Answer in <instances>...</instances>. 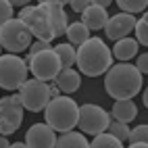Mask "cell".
Listing matches in <instances>:
<instances>
[{"label":"cell","instance_id":"4316f807","mask_svg":"<svg viewBox=\"0 0 148 148\" xmlns=\"http://www.w3.org/2000/svg\"><path fill=\"white\" fill-rule=\"evenodd\" d=\"M48 48H52L48 42H38V40H36V42H32V46L27 48V50H29V52H27V56H34V54L42 52V50H48Z\"/></svg>","mask_w":148,"mask_h":148},{"label":"cell","instance_id":"f1b7e54d","mask_svg":"<svg viewBox=\"0 0 148 148\" xmlns=\"http://www.w3.org/2000/svg\"><path fill=\"white\" fill-rule=\"evenodd\" d=\"M69 6H71L75 13H79V15H82L86 8L90 6V0H71V2H69Z\"/></svg>","mask_w":148,"mask_h":148},{"label":"cell","instance_id":"7a4b0ae2","mask_svg":"<svg viewBox=\"0 0 148 148\" xmlns=\"http://www.w3.org/2000/svg\"><path fill=\"white\" fill-rule=\"evenodd\" d=\"M142 88L144 77L132 63H117L104 73V90L115 100H132Z\"/></svg>","mask_w":148,"mask_h":148},{"label":"cell","instance_id":"f546056e","mask_svg":"<svg viewBox=\"0 0 148 148\" xmlns=\"http://www.w3.org/2000/svg\"><path fill=\"white\" fill-rule=\"evenodd\" d=\"M48 90H50V98H56V96H61L58 88H56V86H52V84H48Z\"/></svg>","mask_w":148,"mask_h":148},{"label":"cell","instance_id":"7402d4cb","mask_svg":"<svg viewBox=\"0 0 148 148\" xmlns=\"http://www.w3.org/2000/svg\"><path fill=\"white\" fill-rule=\"evenodd\" d=\"M136 38L134 40L138 42V46H146L148 44V15L142 13V17L138 19V23H136Z\"/></svg>","mask_w":148,"mask_h":148},{"label":"cell","instance_id":"277c9868","mask_svg":"<svg viewBox=\"0 0 148 148\" xmlns=\"http://www.w3.org/2000/svg\"><path fill=\"white\" fill-rule=\"evenodd\" d=\"M17 19L29 29L32 38H36L38 42H48V44H50L54 40L50 17H48L46 8L42 4H27V6H23L21 11H19Z\"/></svg>","mask_w":148,"mask_h":148},{"label":"cell","instance_id":"d4e9b609","mask_svg":"<svg viewBox=\"0 0 148 148\" xmlns=\"http://www.w3.org/2000/svg\"><path fill=\"white\" fill-rule=\"evenodd\" d=\"M148 140V125H136L134 130H130V136H127V142L130 144H146Z\"/></svg>","mask_w":148,"mask_h":148},{"label":"cell","instance_id":"3957f363","mask_svg":"<svg viewBox=\"0 0 148 148\" xmlns=\"http://www.w3.org/2000/svg\"><path fill=\"white\" fill-rule=\"evenodd\" d=\"M46 125L56 134H67L77 127V117H79V104L69 96H56L44 108Z\"/></svg>","mask_w":148,"mask_h":148},{"label":"cell","instance_id":"44dd1931","mask_svg":"<svg viewBox=\"0 0 148 148\" xmlns=\"http://www.w3.org/2000/svg\"><path fill=\"white\" fill-rule=\"evenodd\" d=\"M90 148H125L123 142H119L117 138L108 136L106 132L100 136H94V140L90 142Z\"/></svg>","mask_w":148,"mask_h":148},{"label":"cell","instance_id":"836d02e7","mask_svg":"<svg viewBox=\"0 0 148 148\" xmlns=\"http://www.w3.org/2000/svg\"><path fill=\"white\" fill-rule=\"evenodd\" d=\"M142 102H144V104H148V92H144V94H142Z\"/></svg>","mask_w":148,"mask_h":148},{"label":"cell","instance_id":"8992f818","mask_svg":"<svg viewBox=\"0 0 148 148\" xmlns=\"http://www.w3.org/2000/svg\"><path fill=\"white\" fill-rule=\"evenodd\" d=\"M27 65L17 54H0V88L8 92L21 90L27 82Z\"/></svg>","mask_w":148,"mask_h":148},{"label":"cell","instance_id":"30bf717a","mask_svg":"<svg viewBox=\"0 0 148 148\" xmlns=\"http://www.w3.org/2000/svg\"><path fill=\"white\" fill-rule=\"evenodd\" d=\"M23 123V106L19 100V94L15 96H0V136L15 134Z\"/></svg>","mask_w":148,"mask_h":148},{"label":"cell","instance_id":"5b68a950","mask_svg":"<svg viewBox=\"0 0 148 148\" xmlns=\"http://www.w3.org/2000/svg\"><path fill=\"white\" fill-rule=\"evenodd\" d=\"M32 42H34V38L29 34V29L17 17H13L4 25H0V46L4 50H8V54L19 56V52L27 50L32 46Z\"/></svg>","mask_w":148,"mask_h":148},{"label":"cell","instance_id":"e575fe53","mask_svg":"<svg viewBox=\"0 0 148 148\" xmlns=\"http://www.w3.org/2000/svg\"><path fill=\"white\" fill-rule=\"evenodd\" d=\"M0 52H2V46H0Z\"/></svg>","mask_w":148,"mask_h":148},{"label":"cell","instance_id":"9c48e42d","mask_svg":"<svg viewBox=\"0 0 148 148\" xmlns=\"http://www.w3.org/2000/svg\"><path fill=\"white\" fill-rule=\"evenodd\" d=\"M19 100H21V106L25 111H32V113L44 111L46 104L52 100L48 84L38 82V79H27L19 90Z\"/></svg>","mask_w":148,"mask_h":148},{"label":"cell","instance_id":"d6986e66","mask_svg":"<svg viewBox=\"0 0 148 148\" xmlns=\"http://www.w3.org/2000/svg\"><path fill=\"white\" fill-rule=\"evenodd\" d=\"M54 148H90V142L79 132H67L61 138H56Z\"/></svg>","mask_w":148,"mask_h":148},{"label":"cell","instance_id":"484cf974","mask_svg":"<svg viewBox=\"0 0 148 148\" xmlns=\"http://www.w3.org/2000/svg\"><path fill=\"white\" fill-rule=\"evenodd\" d=\"M13 17H15V8L11 6V2L8 0H0V25L11 21Z\"/></svg>","mask_w":148,"mask_h":148},{"label":"cell","instance_id":"cb8c5ba5","mask_svg":"<svg viewBox=\"0 0 148 148\" xmlns=\"http://www.w3.org/2000/svg\"><path fill=\"white\" fill-rule=\"evenodd\" d=\"M106 134L113 136V138H117L119 142H127L130 127H127L125 123H119V121H113V119H111V123H108V127H106Z\"/></svg>","mask_w":148,"mask_h":148},{"label":"cell","instance_id":"8fae6325","mask_svg":"<svg viewBox=\"0 0 148 148\" xmlns=\"http://www.w3.org/2000/svg\"><path fill=\"white\" fill-rule=\"evenodd\" d=\"M138 23L136 15H125V13H117L113 17H108V21L104 25V34L108 40L119 42L123 38H130V34L134 32V27Z\"/></svg>","mask_w":148,"mask_h":148},{"label":"cell","instance_id":"5bb4252c","mask_svg":"<svg viewBox=\"0 0 148 148\" xmlns=\"http://www.w3.org/2000/svg\"><path fill=\"white\" fill-rule=\"evenodd\" d=\"M106 21H108L106 8L98 6L96 2H90V6L82 13V23L86 25L88 32H98V29H104Z\"/></svg>","mask_w":148,"mask_h":148},{"label":"cell","instance_id":"52a82bcc","mask_svg":"<svg viewBox=\"0 0 148 148\" xmlns=\"http://www.w3.org/2000/svg\"><path fill=\"white\" fill-rule=\"evenodd\" d=\"M23 61H25V65H27V71L34 73V79L44 82V84L54 82L56 75L61 73V69H63L52 48L42 50V52L34 54V56H25Z\"/></svg>","mask_w":148,"mask_h":148},{"label":"cell","instance_id":"9a60e30c","mask_svg":"<svg viewBox=\"0 0 148 148\" xmlns=\"http://www.w3.org/2000/svg\"><path fill=\"white\" fill-rule=\"evenodd\" d=\"M54 86L58 88V92H65V94H73L79 90L82 86V75L75 71V69H61V73L56 75Z\"/></svg>","mask_w":148,"mask_h":148},{"label":"cell","instance_id":"e0dca14e","mask_svg":"<svg viewBox=\"0 0 148 148\" xmlns=\"http://www.w3.org/2000/svg\"><path fill=\"white\" fill-rule=\"evenodd\" d=\"M138 48L140 46H138V42L134 40V38H123V40L115 42V46L111 48V54L117 58V61L127 63V61H132V58H136Z\"/></svg>","mask_w":148,"mask_h":148},{"label":"cell","instance_id":"ffe728a7","mask_svg":"<svg viewBox=\"0 0 148 148\" xmlns=\"http://www.w3.org/2000/svg\"><path fill=\"white\" fill-rule=\"evenodd\" d=\"M54 54H56V58H58V63H61V67L63 69H73V65H75V48L71 46V44H56L54 48Z\"/></svg>","mask_w":148,"mask_h":148},{"label":"cell","instance_id":"603a6c76","mask_svg":"<svg viewBox=\"0 0 148 148\" xmlns=\"http://www.w3.org/2000/svg\"><path fill=\"white\" fill-rule=\"evenodd\" d=\"M117 6H119L125 15H134V13H144L148 2L146 0H119Z\"/></svg>","mask_w":148,"mask_h":148},{"label":"cell","instance_id":"4dcf8cb0","mask_svg":"<svg viewBox=\"0 0 148 148\" xmlns=\"http://www.w3.org/2000/svg\"><path fill=\"white\" fill-rule=\"evenodd\" d=\"M8 146H11V142H8L4 136H0V148H8Z\"/></svg>","mask_w":148,"mask_h":148},{"label":"cell","instance_id":"1f68e13d","mask_svg":"<svg viewBox=\"0 0 148 148\" xmlns=\"http://www.w3.org/2000/svg\"><path fill=\"white\" fill-rule=\"evenodd\" d=\"M8 148H27V146H25V142H15V144H11Z\"/></svg>","mask_w":148,"mask_h":148},{"label":"cell","instance_id":"ac0fdd59","mask_svg":"<svg viewBox=\"0 0 148 148\" xmlns=\"http://www.w3.org/2000/svg\"><path fill=\"white\" fill-rule=\"evenodd\" d=\"M65 36L69 38V42L67 44H71L73 48L75 46H82L86 40H90V32L86 29V25L82 23V21H75V23H69L67 25V32H65Z\"/></svg>","mask_w":148,"mask_h":148},{"label":"cell","instance_id":"83f0119b","mask_svg":"<svg viewBox=\"0 0 148 148\" xmlns=\"http://www.w3.org/2000/svg\"><path fill=\"white\" fill-rule=\"evenodd\" d=\"M136 69H138V71H140V75H142V77H144V75L148 73V54H146V52L138 56V63H136Z\"/></svg>","mask_w":148,"mask_h":148},{"label":"cell","instance_id":"2e32d148","mask_svg":"<svg viewBox=\"0 0 148 148\" xmlns=\"http://www.w3.org/2000/svg\"><path fill=\"white\" fill-rule=\"evenodd\" d=\"M113 117V121H119V123H132L136 119V115H138V106L134 100H115L113 108H111V113H108Z\"/></svg>","mask_w":148,"mask_h":148},{"label":"cell","instance_id":"d6a6232c","mask_svg":"<svg viewBox=\"0 0 148 148\" xmlns=\"http://www.w3.org/2000/svg\"><path fill=\"white\" fill-rule=\"evenodd\" d=\"M127 148H148V146H146V144H130Z\"/></svg>","mask_w":148,"mask_h":148},{"label":"cell","instance_id":"ba28073f","mask_svg":"<svg viewBox=\"0 0 148 148\" xmlns=\"http://www.w3.org/2000/svg\"><path fill=\"white\" fill-rule=\"evenodd\" d=\"M108 123H111V115H108L102 106L98 104H82L79 106V117H77V127H79V134L84 136H100L106 132Z\"/></svg>","mask_w":148,"mask_h":148},{"label":"cell","instance_id":"7c38bea8","mask_svg":"<svg viewBox=\"0 0 148 148\" xmlns=\"http://www.w3.org/2000/svg\"><path fill=\"white\" fill-rule=\"evenodd\" d=\"M56 134L46 123H34L25 134V146L27 148H54Z\"/></svg>","mask_w":148,"mask_h":148},{"label":"cell","instance_id":"4fadbf2b","mask_svg":"<svg viewBox=\"0 0 148 148\" xmlns=\"http://www.w3.org/2000/svg\"><path fill=\"white\" fill-rule=\"evenodd\" d=\"M44 8L48 17H50V25H52V32H54V38H61L65 36L67 32V13H65V2H61V0H42L40 2Z\"/></svg>","mask_w":148,"mask_h":148},{"label":"cell","instance_id":"6da1fadb","mask_svg":"<svg viewBox=\"0 0 148 148\" xmlns=\"http://www.w3.org/2000/svg\"><path fill=\"white\" fill-rule=\"evenodd\" d=\"M75 65L79 75L100 77L113 67V54L102 38H90L75 48Z\"/></svg>","mask_w":148,"mask_h":148}]
</instances>
